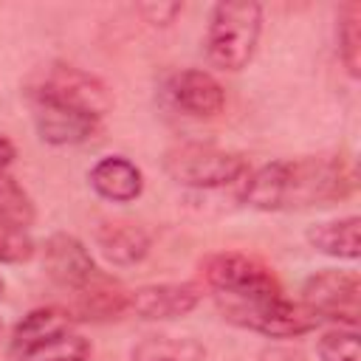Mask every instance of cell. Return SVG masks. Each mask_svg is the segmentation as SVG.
<instances>
[{
  "label": "cell",
  "mask_w": 361,
  "mask_h": 361,
  "mask_svg": "<svg viewBox=\"0 0 361 361\" xmlns=\"http://www.w3.org/2000/svg\"><path fill=\"white\" fill-rule=\"evenodd\" d=\"M355 175L341 152L271 161L243 178L240 197L259 212L310 209L350 197Z\"/></svg>",
  "instance_id": "obj_1"
},
{
  "label": "cell",
  "mask_w": 361,
  "mask_h": 361,
  "mask_svg": "<svg viewBox=\"0 0 361 361\" xmlns=\"http://www.w3.org/2000/svg\"><path fill=\"white\" fill-rule=\"evenodd\" d=\"M8 353L11 361H87L90 341L68 307L42 305L14 324Z\"/></svg>",
  "instance_id": "obj_2"
},
{
  "label": "cell",
  "mask_w": 361,
  "mask_h": 361,
  "mask_svg": "<svg viewBox=\"0 0 361 361\" xmlns=\"http://www.w3.org/2000/svg\"><path fill=\"white\" fill-rule=\"evenodd\" d=\"M262 34V6L251 0L240 3H217L209 14L206 25V56L214 68L237 73L243 71L259 42Z\"/></svg>",
  "instance_id": "obj_3"
},
{
  "label": "cell",
  "mask_w": 361,
  "mask_h": 361,
  "mask_svg": "<svg viewBox=\"0 0 361 361\" xmlns=\"http://www.w3.org/2000/svg\"><path fill=\"white\" fill-rule=\"evenodd\" d=\"M203 288L217 302H251L282 296V282L271 265L243 251H214L200 259Z\"/></svg>",
  "instance_id": "obj_4"
},
{
  "label": "cell",
  "mask_w": 361,
  "mask_h": 361,
  "mask_svg": "<svg viewBox=\"0 0 361 361\" xmlns=\"http://www.w3.org/2000/svg\"><path fill=\"white\" fill-rule=\"evenodd\" d=\"M164 172L172 183L186 189H223L231 183H243L251 172L245 155L203 144V141H183L164 152Z\"/></svg>",
  "instance_id": "obj_5"
},
{
  "label": "cell",
  "mask_w": 361,
  "mask_h": 361,
  "mask_svg": "<svg viewBox=\"0 0 361 361\" xmlns=\"http://www.w3.org/2000/svg\"><path fill=\"white\" fill-rule=\"evenodd\" d=\"M217 310L226 322L262 333L268 338H296L316 330L322 322L302 305L290 302L285 293L274 299H251V302H217Z\"/></svg>",
  "instance_id": "obj_6"
},
{
  "label": "cell",
  "mask_w": 361,
  "mask_h": 361,
  "mask_svg": "<svg viewBox=\"0 0 361 361\" xmlns=\"http://www.w3.org/2000/svg\"><path fill=\"white\" fill-rule=\"evenodd\" d=\"M299 302L319 322H336L341 327H358L361 279L355 271L322 268L305 279Z\"/></svg>",
  "instance_id": "obj_7"
},
{
  "label": "cell",
  "mask_w": 361,
  "mask_h": 361,
  "mask_svg": "<svg viewBox=\"0 0 361 361\" xmlns=\"http://www.w3.org/2000/svg\"><path fill=\"white\" fill-rule=\"evenodd\" d=\"M65 107H73L96 121H102L110 110H113V93L110 87L90 71H82L76 65H65L56 62L48 68V73L42 76V82L37 87H31Z\"/></svg>",
  "instance_id": "obj_8"
},
{
  "label": "cell",
  "mask_w": 361,
  "mask_h": 361,
  "mask_svg": "<svg viewBox=\"0 0 361 361\" xmlns=\"http://www.w3.org/2000/svg\"><path fill=\"white\" fill-rule=\"evenodd\" d=\"M42 268H45L48 279L54 285H59L62 290H68L71 296L79 293L82 288H87L102 274L93 254L87 251V245L68 231H56L45 240Z\"/></svg>",
  "instance_id": "obj_9"
},
{
  "label": "cell",
  "mask_w": 361,
  "mask_h": 361,
  "mask_svg": "<svg viewBox=\"0 0 361 361\" xmlns=\"http://www.w3.org/2000/svg\"><path fill=\"white\" fill-rule=\"evenodd\" d=\"M28 104H31V118H34L37 135L51 147H76V144L90 141L99 133L102 121H96L73 107H65L37 90L28 93Z\"/></svg>",
  "instance_id": "obj_10"
},
{
  "label": "cell",
  "mask_w": 361,
  "mask_h": 361,
  "mask_svg": "<svg viewBox=\"0 0 361 361\" xmlns=\"http://www.w3.org/2000/svg\"><path fill=\"white\" fill-rule=\"evenodd\" d=\"M203 299V288L195 282H152L130 290L127 313L147 322H166L189 316Z\"/></svg>",
  "instance_id": "obj_11"
},
{
  "label": "cell",
  "mask_w": 361,
  "mask_h": 361,
  "mask_svg": "<svg viewBox=\"0 0 361 361\" xmlns=\"http://www.w3.org/2000/svg\"><path fill=\"white\" fill-rule=\"evenodd\" d=\"M166 96L183 116H192V118H214L226 107L223 85L209 71H200V68L178 71L166 85Z\"/></svg>",
  "instance_id": "obj_12"
},
{
  "label": "cell",
  "mask_w": 361,
  "mask_h": 361,
  "mask_svg": "<svg viewBox=\"0 0 361 361\" xmlns=\"http://www.w3.org/2000/svg\"><path fill=\"white\" fill-rule=\"evenodd\" d=\"M93 240H96L99 254L113 265H135L149 254V245H152L144 226L133 220H121V217L102 220L93 228Z\"/></svg>",
  "instance_id": "obj_13"
},
{
  "label": "cell",
  "mask_w": 361,
  "mask_h": 361,
  "mask_svg": "<svg viewBox=\"0 0 361 361\" xmlns=\"http://www.w3.org/2000/svg\"><path fill=\"white\" fill-rule=\"evenodd\" d=\"M87 180H90L93 192L110 203H133L144 192V172L124 155L99 158L90 166Z\"/></svg>",
  "instance_id": "obj_14"
},
{
  "label": "cell",
  "mask_w": 361,
  "mask_h": 361,
  "mask_svg": "<svg viewBox=\"0 0 361 361\" xmlns=\"http://www.w3.org/2000/svg\"><path fill=\"white\" fill-rule=\"evenodd\" d=\"M127 302L130 290H124L121 282L102 271L87 288L73 293V305L68 310L76 316V322H110L127 313Z\"/></svg>",
  "instance_id": "obj_15"
},
{
  "label": "cell",
  "mask_w": 361,
  "mask_h": 361,
  "mask_svg": "<svg viewBox=\"0 0 361 361\" xmlns=\"http://www.w3.org/2000/svg\"><path fill=\"white\" fill-rule=\"evenodd\" d=\"M305 240L319 254H327L333 259L355 262L361 257V217L347 214V217L319 220V223L307 226Z\"/></svg>",
  "instance_id": "obj_16"
},
{
  "label": "cell",
  "mask_w": 361,
  "mask_h": 361,
  "mask_svg": "<svg viewBox=\"0 0 361 361\" xmlns=\"http://www.w3.org/2000/svg\"><path fill=\"white\" fill-rule=\"evenodd\" d=\"M206 347L192 336H144L130 347V361H203Z\"/></svg>",
  "instance_id": "obj_17"
},
{
  "label": "cell",
  "mask_w": 361,
  "mask_h": 361,
  "mask_svg": "<svg viewBox=\"0 0 361 361\" xmlns=\"http://www.w3.org/2000/svg\"><path fill=\"white\" fill-rule=\"evenodd\" d=\"M336 39H338V56L353 79L361 73V3L350 0L338 8L336 20Z\"/></svg>",
  "instance_id": "obj_18"
},
{
  "label": "cell",
  "mask_w": 361,
  "mask_h": 361,
  "mask_svg": "<svg viewBox=\"0 0 361 361\" xmlns=\"http://www.w3.org/2000/svg\"><path fill=\"white\" fill-rule=\"evenodd\" d=\"M0 220L17 226L23 231L37 220V209H34L31 195L6 169H0Z\"/></svg>",
  "instance_id": "obj_19"
},
{
  "label": "cell",
  "mask_w": 361,
  "mask_h": 361,
  "mask_svg": "<svg viewBox=\"0 0 361 361\" xmlns=\"http://www.w3.org/2000/svg\"><path fill=\"white\" fill-rule=\"evenodd\" d=\"M316 353L322 361H361L358 355V327H330L319 336Z\"/></svg>",
  "instance_id": "obj_20"
},
{
  "label": "cell",
  "mask_w": 361,
  "mask_h": 361,
  "mask_svg": "<svg viewBox=\"0 0 361 361\" xmlns=\"http://www.w3.org/2000/svg\"><path fill=\"white\" fill-rule=\"evenodd\" d=\"M34 251H37L34 240L23 228L0 220V262L20 265V262H28L34 257Z\"/></svg>",
  "instance_id": "obj_21"
},
{
  "label": "cell",
  "mask_w": 361,
  "mask_h": 361,
  "mask_svg": "<svg viewBox=\"0 0 361 361\" xmlns=\"http://www.w3.org/2000/svg\"><path fill=\"white\" fill-rule=\"evenodd\" d=\"M180 11H183L180 3H141V6H138V14H141L149 25H172Z\"/></svg>",
  "instance_id": "obj_22"
},
{
  "label": "cell",
  "mask_w": 361,
  "mask_h": 361,
  "mask_svg": "<svg viewBox=\"0 0 361 361\" xmlns=\"http://www.w3.org/2000/svg\"><path fill=\"white\" fill-rule=\"evenodd\" d=\"M259 361H307V355H305L302 350L276 344V347H265V350L259 353Z\"/></svg>",
  "instance_id": "obj_23"
},
{
  "label": "cell",
  "mask_w": 361,
  "mask_h": 361,
  "mask_svg": "<svg viewBox=\"0 0 361 361\" xmlns=\"http://www.w3.org/2000/svg\"><path fill=\"white\" fill-rule=\"evenodd\" d=\"M14 158H17V147L11 144V138H8V135H3V133H0V169H6Z\"/></svg>",
  "instance_id": "obj_24"
},
{
  "label": "cell",
  "mask_w": 361,
  "mask_h": 361,
  "mask_svg": "<svg viewBox=\"0 0 361 361\" xmlns=\"http://www.w3.org/2000/svg\"><path fill=\"white\" fill-rule=\"evenodd\" d=\"M3 290H6V282H3V276H0V296H3Z\"/></svg>",
  "instance_id": "obj_25"
}]
</instances>
